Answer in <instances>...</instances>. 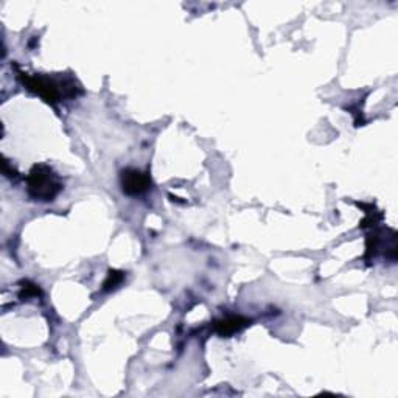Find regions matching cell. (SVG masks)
Instances as JSON below:
<instances>
[{
  "label": "cell",
  "mask_w": 398,
  "mask_h": 398,
  "mask_svg": "<svg viewBox=\"0 0 398 398\" xmlns=\"http://www.w3.org/2000/svg\"><path fill=\"white\" fill-rule=\"evenodd\" d=\"M123 280H125V272L117 271V269H110L108 272L106 280L103 282V291L104 292L114 291L115 288H119Z\"/></svg>",
  "instance_id": "5"
},
{
  "label": "cell",
  "mask_w": 398,
  "mask_h": 398,
  "mask_svg": "<svg viewBox=\"0 0 398 398\" xmlns=\"http://www.w3.org/2000/svg\"><path fill=\"white\" fill-rule=\"evenodd\" d=\"M40 294V290L38 288L36 285H33L30 282H25L22 286V291H21V297H38Z\"/></svg>",
  "instance_id": "6"
},
{
  "label": "cell",
  "mask_w": 398,
  "mask_h": 398,
  "mask_svg": "<svg viewBox=\"0 0 398 398\" xmlns=\"http://www.w3.org/2000/svg\"><path fill=\"white\" fill-rule=\"evenodd\" d=\"M249 325V320L242 316H229V318L220 319L213 324V330L218 333L220 336H232L235 333L242 331L244 327Z\"/></svg>",
  "instance_id": "4"
},
{
  "label": "cell",
  "mask_w": 398,
  "mask_h": 398,
  "mask_svg": "<svg viewBox=\"0 0 398 398\" xmlns=\"http://www.w3.org/2000/svg\"><path fill=\"white\" fill-rule=\"evenodd\" d=\"M21 78L23 81V84L28 91H32L34 93H38L40 98H44L47 103L55 104L61 100L64 89L62 83L58 84L56 81H54L49 77H44V75H21Z\"/></svg>",
  "instance_id": "2"
},
{
  "label": "cell",
  "mask_w": 398,
  "mask_h": 398,
  "mask_svg": "<svg viewBox=\"0 0 398 398\" xmlns=\"http://www.w3.org/2000/svg\"><path fill=\"white\" fill-rule=\"evenodd\" d=\"M28 195L36 201H54L62 190V184L54 169L47 165H34L27 178Z\"/></svg>",
  "instance_id": "1"
},
{
  "label": "cell",
  "mask_w": 398,
  "mask_h": 398,
  "mask_svg": "<svg viewBox=\"0 0 398 398\" xmlns=\"http://www.w3.org/2000/svg\"><path fill=\"white\" fill-rule=\"evenodd\" d=\"M151 187V179L148 173L140 172L136 168H126L121 173V189L126 195L137 196L148 191Z\"/></svg>",
  "instance_id": "3"
}]
</instances>
